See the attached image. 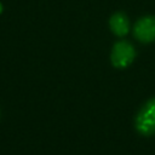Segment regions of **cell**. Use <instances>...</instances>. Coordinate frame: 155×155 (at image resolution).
Segmentation results:
<instances>
[{
	"instance_id": "5b68a950",
	"label": "cell",
	"mask_w": 155,
	"mask_h": 155,
	"mask_svg": "<svg viewBox=\"0 0 155 155\" xmlns=\"http://www.w3.org/2000/svg\"><path fill=\"white\" fill-rule=\"evenodd\" d=\"M1 12H2V5L0 4V13H1Z\"/></svg>"
},
{
	"instance_id": "7a4b0ae2",
	"label": "cell",
	"mask_w": 155,
	"mask_h": 155,
	"mask_svg": "<svg viewBox=\"0 0 155 155\" xmlns=\"http://www.w3.org/2000/svg\"><path fill=\"white\" fill-rule=\"evenodd\" d=\"M136 57V52L133 46L125 41H117L111 51V63L116 68H126L128 67Z\"/></svg>"
},
{
	"instance_id": "6da1fadb",
	"label": "cell",
	"mask_w": 155,
	"mask_h": 155,
	"mask_svg": "<svg viewBox=\"0 0 155 155\" xmlns=\"http://www.w3.org/2000/svg\"><path fill=\"white\" fill-rule=\"evenodd\" d=\"M136 128L144 136L155 133V98L148 101L137 114Z\"/></svg>"
},
{
	"instance_id": "3957f363",
	"label": "cell",
	"mask_w": 155,
	"mask_h": 155,
	"mask_svg": "<svg viewBox=\"0 0 155 155\" xmlns=\"http://www.w3.org/2000/svg\"><path fill=\"white\" fill-rule=\"evenodd\" d=\"M134 36L142 42H151L155 40V17L147 16L137 21L133 27Z\"/></svg>"
},
{
	"instance_id": "277c9868",
	"label": "cell",
	"mask_w": 155,
	"mask_h": 155,
	"mask_svg": "<svg viewBox=\"0 0 155 155\" xmlns=\"http://www.w3.org/2000/svg\"><path fill=\"white\" fill-rule=\"evenodd\" d=\"M109 25L111 31L117 36H124L130 30V22L125 13L116 12L109 19Z\"/></svg>"
}]
</instances>
